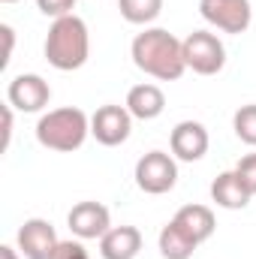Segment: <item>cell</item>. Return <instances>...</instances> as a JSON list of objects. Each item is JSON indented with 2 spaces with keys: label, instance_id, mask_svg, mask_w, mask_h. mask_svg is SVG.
<instances>
[{
  "label": "cell",
  "instance_id": "obj_24",
  "mask_svg": "<svg viewBox=\"0 0 256 259\" xmlns=\"http://www.w3.org/2000/svg\"><path fill=\"white\" fill-rule=\"evenodd\" d=\"M0 259H21V256H18V250H15V247L3 244V247H0Z\"/></svg>",
  "mask_w": 256,
  "mask_h": 259
},
{
  "label": "cell",
  "instance_id": "obj_13",
  "mask_svg": "<svg viewBox=\"0 0 256 259\" xmlns=\"http://www.w3.org/2000/svg\"><path fill=\"white\" fill-rule=\"evenodd\" d=\"M142 250V232L136 226H112L100 238L103 259H136Z\"/></svg>",
  "mask_w": 256,
  "mask_h": 259
},
{
  "label": "cell",
  "instance_id": "obj_10",
  "mask_svg": "<svg viewBox=\"0 0 256 259\" xmlns=\"http://www.w3.org/2000/svg\"><path fill=\"white\" fill-rule=\"evenodd\" d=\"M66 226L78 241H91V238H103L112 229V214L103 202H78L72 205V211L66 214Z\"/></svg>",
  "mask_w": 256,
  "mask_h": 259
},
{
  "label": "cell",
  "instance_id": "obj_22",
  "mask_svg": "<svg viewBox=\"0 0 256 259\" xmlns=\"http://www.w3.org/2000/svg\"><path fill=\"white\" fill-rule=\"evenodd\" d=\"M0 33H3V61H0V66H9L12 49H15V30L9 24H0Z\"/></svg>",
  "mask_w": 256,
  "mask_h": 259
},
{
  "label": "cell",
  "instance_id": "obj_12",
  "mask_svg": "<svg viewBox=\"0 0 256 259\" xmlns=\"http://www.w3.org/2000/svg\"><path fill=\"white\" fill-rule=\"evenodd\" d=\"M124 106L130 109L133 118H139V121H154V118H160L163 109H166V94H163L157 84L142 81V84H133V88H130Z\"/></svg>",
  "mask_w": 256,
  "mask_h": 259
},
{
  "label": "cell",
  "instance_id": "obj_11",
  "mask_svg": "<svg viewBox=\"0 0 256 259\" xmlns=\"http://www.w3.org/2000/svg\"><path fill=\"white\" fill-rule=\"evenodd\" d=\"M208 145H211L208 130H205V124H199V121H181V124H175L172 136H169L172 157L181 160V163L202 160L208 154Z\"/></svg>",
  "mask_w": 256,
  "mask_h": 259
},
{
  "label": "cell",
  "instance_id": "obj_6",
  "mask_svg": "<svg viewBox=\"0 0 256 259\" xmlns=\"http://www.w3.org/2000/svg\"><path fill=\"white\" fill-rule=\"evenodd\" d=\"M199 15L223 33H244L253 21L250 0H199Z\"/></svg>",
  "mask_w": 256,
  "mask_h": 259
},
{
  "label": "cell",
  "instance_id": "obj_17",
  "mask_svg": "<svg viewBox=\"0 0 256 259\" xmlns=\"http://www.w3.org/2000/svg\"><path fill=\"white\" fill-rule=\"evenodd\" d=\"M118 9H121L124 21L139 24V27H148L151 21L160 18V12H163V0H118Z\"/></svg>",
  "mask_w": 256,
  "mask_h": 259
},
{
  "label": "cell",
  "instance_id": "obj_2",
  "mask_svg": "<svg viewBox=\"0 0 256 259\" xmlns=\"http://www.w3.org/2000/svg\"><path fill=\"white\" fill-rule=\"evenodd\" d=\"M88 55H91L88 24L75 12L55 18L49 27V36H46V61L61 72H72L88 64Z\"/></svg>",
  "mask_w": 256,
  "mask_h": 259
},
{
  "label": "cell",
  "instance_id": "obj_3",
  "mask_svg": "<svg viewBox=\"0 0 256 259\" xmlns=\"http://www.w3.org/2000/svg\"><path fill=\"white\" fill-rule=\"evenodd\" d=\"M88 136H91V118L75 106L52 109L36 121V142L58 154L78 151Z\"/></svg>",
  "mask_w": 256,
  "mask_h": 259
},
{
  "label": "cell",
  "instance_id": "obj_14",
  "mask_svg": "<svg viewBox=\"0 0 256 259\" xmlns=\"http://www.w3.org/2000/svg\"><path fill=\"white\" fill-rule=\"evenodd\" d=\"M211 199H214L220 208H226V211H238V208H247V202H250L253 196H250V190L241 184L238 172L232 169V172H220V175L211 181Z\"/></svg>",
  "mask_w": 256,
  "mask_h": 259
},
{
  "label": "cell",
  "instance_id": "obj_8",
  "mask_svg": "<svg viewBox=\"0 0 256 259\" xmlns=\"http://www.w3.org/2000/svg\"><path fill=\"white\" fill-rule=\"evenodd\" d=\"M6 100L12 109L24 112V115H33V112H42L49 103H52V88L42 75L36 72H21L9 81L6 88Z\"/></svg>",
  "mask_w": 256,
  "mask_h": 259
},
{
  "label": "cell",
  "instance_id": "obj_20",
  "mask_svg": "<svg viewBox=\"0 0 256 259\" xmlns=\"http://www.w3.org/2000/svg\"><path fill=\"white\" fill-rule=\"evenodd\" d=\"M39 12L49 15V18H64V15H72L75 9V0H36Z\"/></svg>",
  "mask_w": 256,
  "mask_h": 259
},
{
  "label": "cell",
  "instance_id": "obj_1",
  "mask_svg": "<svg viewBox=\"0 0 256 259\" xmlns=\"http://www.w3.org/2000/svg\"><path fill=\"white\" fill-rule=\"evenodd\" d=\"M130 58L145 75L160 81H178L187 72L184 39H178L163 27H145L142 33H136L130 46Z\"/></svg>",
  "mask_w": 256,
  "mask_h": 259
},
{
  "label": "cell",
  "instance_id": "obj_18",
  "mask_svg": "<svg viewBox=\"0 0 256 259\" xmlns=\"http://www.w3.org/2000/svg\"><path fill=\"white\" fill-rule=\"evenodd\" d=\"M232 130H235V136H238L244 145L256 148V103H247V106H241V109L235 112Z\"/></svg>",
  "mask_w": 256,
  "mask_h": 259
},
{
  "label": "cell",
  "instance_id": "obj_23",
  "mask_svg": "<svg viewBox=\"0 0 256 259\" xmlns=\"http://www.w3.org/2000/svg\"><path fill=\"white\" fill-rule=\"evenodd\" d=\"M12 142V106H3V151Z\"/></svg>",
  "mask_w": 256,
  "mask_h": 259
},
{
  "label": "cell",
  "instance_id": "obj_21",
  "mask_svg": "<svg viewBox=\"0 0 256 259\" xmlns=\"http://www.w3.org/2000/svg\"><path fill=\"white\" fill-rule=\"evenodd\" d=\"M52 259H91L88 256V250H84V244L81 241H61L58 244V250H55V256Z\"/></svg>",
  "mask_w": 256,
  "mask_h": 259
},
{
  "label": "cell",
  "instance_id": "obj_5",
  "mask_svg": "<svg viewBox=\"0 0 256 259\" xmlns=\"http://www.w3.org/2000/svg\"><path fill=\"white\" fill-rule=\"evenodd\" d=\"M184 61L196 75H217L226 66V46L211 30H193L184 39Z\"/></svg>",
  "mask_w": 256,
  "mask_h": 259
},
{
  "label": "cell",
  "instance_id": "obj_19",
  "mask_svg": "<svg viewBox=\"0 0 256 259\" xmlns=\"http://www.w3.org/2000/svg\"><path fill=\"white\" fill-rule=\"evenodd\" d=\"M235 172H238L241 184H244V187L250 190V196H256V154H247L244 160H238Z\"/></svg>",
  "mask_w": 256,
  "mask_h": 259
},
{
  "label": "cell",
  "instance_id": "obj_4",
  "mask_svg": "<svg viewBox=\"0 0 256 259\" xmlns=\"http://www.w3.org/2000/svg\"><path fill=\"white\" fill-rule=\"evenodd\" d=\"M178 184V163L166 151H148L136 163V187L148 196H163Z\"/></svg>",
  "mask_w": 256,
  "mask_h": 259
},
{
  "label": "cell",
  "instance_id": "obj_7",
  "mask_svg": "<svg viewBox=\"0 0 256 259\" xmlns=\"http://www.w3.org/2000/svg\"><path fill=\"white\" fill-rule=\"evenodd\" d=\"M130 133H133V115H130L127 106L109 103V106H100L91 118V136L106 148L124 145L130 139Z\"/></svg>",
  "mask_w": 256,
  "mask_h": 259
},
{
  "label": "cell",
  "instance_id": "obj_16",
  "mask_svg": "<svg viewBox=\"0 0 256 259\" xmlns=\"http://www.w3.org/2000/svg\"><path fill=\"white\" fill-rule=\"evenodd\" d=\"M157 247H160V253L163 259H190L193 250L199 247L196 241H193L190 235L175 223V220H169L163 229H160V238H157Z\"/></svg>",
  "mask_w": 256,
  "mask_h": 259
},
{
  "label": "cell",
  "instance_id": "obj_15",
  "mask_svg": "<svg viewBox=\"0 0 256 259\" xmlns=\"http://www.w3.org/2000/svg\"><path fill=\"white\" fill-rule=\"evenodd\" d=\"M172 220H175L187 235H190L196 244L208 241V238L214 235V229H217L214 211H211L208 205H184V208H178V214H175Z\"/></svg>",
  "mask_w": 256,
  "mask_h": 259
},
{
  "label": "cell",
  "instance_id": "obj_25",
  "mask_svg": "<svg viewBox=\"0 0 256 259\" xmlns=\"http://www.w3.org/2000/svg\"><path fill=\"white\" fill-rule=\"evenodd\" d=\"M0 3H18V0H0Z\"/></svg>",
  "mask_w": 256,
  "mask_h": 259
},
{
  "label": "cell",
  "instance_id": "obj_9",
  "mask_svg": "<svg viewBox=\"0 0 256 259\" xmlns=\"http://www.w3.org/2000/svg\"><path fill=\"white\" fill-rule=\"evenodd\" d=\"M15 241H18V253L24 259H52L58 244H61L55 226L49 220H42V217L24 220L18 235H15Z\"/></svg>",
  "mask_w": 256,
  "mask_h": 259
}]
</instances>
